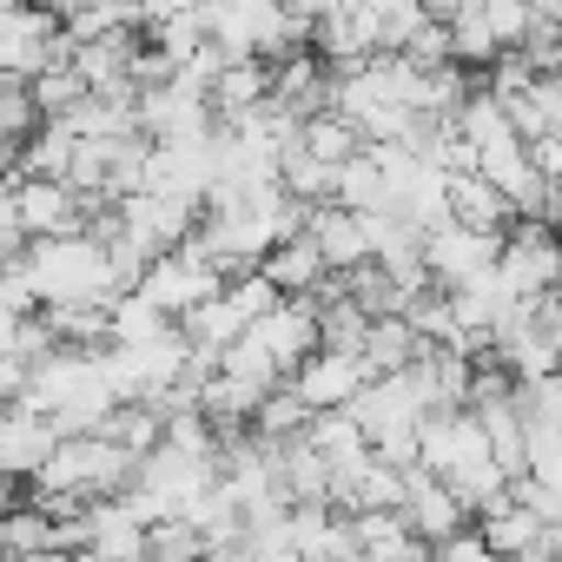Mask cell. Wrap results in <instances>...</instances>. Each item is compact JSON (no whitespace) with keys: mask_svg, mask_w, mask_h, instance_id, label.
Instances as JSON below:
<instances>
[{"mask_svg":"<svg viewBox=\"0 0 562 562\" xmlns=\"http://www.w3.org/2000/svg\"><path fill=\"white\" fill-rule=\"evenodd\" d=\"M100 437L126 443L133 457H153V450L166 443V411H159V404H139V397H133V404H120V411L106 417V430H100Z\"/></svg>","mask_w":562,"mask_h":562,"instance_id":"obj_20","label":"cell"},{"mask_svg":"<svg viewBox=\"0 0 562 562\" xmlns=\"http://www.w3.org/2000/svg\"><path fill=\"white\" fill-rule=\"evenodd\" d=\"M536 218L562 232V179H549V192H542V205H536Z\"/></svg>","mask_w":562,"mask_h":562,"instance_id":"obj_29","label":"cell"},{"mask_svg":"<svg viewBox=\"0 0 562 562\" xmlns=\"http://www.w3.org/2000/svg\"><path fill=\"white\" fill-rule=\"evenodd\" d=\"M292 384L305 391V404L312 411H351L358 397H364V384H371V364L358 358V351H318V358H305L299 371H292Z\"/></svg>","mask_w":562,"mask_h":562,"instance_id":"obj_7","label":"cell"},{"mask_svg":"<svg viewBox=\"0 0 562 562\" xmlns=\"http://www.w3.org/2000/svg\"><path fill=\"white\" fill-rule=\"evenodd\" d=\"M34 100H41V113H47V120H67L74 106H87V100H93V87H87V74L67 60V67H47V74L34 80Z\"/></svg>","mask_w":562,"mask_h":562,"instance_id":"obj_25","label":"cell"},{"mask_svg":"<svg viewBox=\"0 0 562 562\" xmlns=\"http://www.w3.org/2000/svg\"><path fill=\"white\" fill-rule=\"evenodd\" d=\"M424 562H437V549H430V555H424Z\"/></svg>","mask_w":562,"mask_h":562,"instance_id":"obj_31","label":"cell"},{"mask_svg":"<svg viewBox=\"0 0 562 562\" xmlns=\"http://www.w3.org/2000/svg\"><path fill=\"white\" fill-rule=\"evenodd\" d=\"M258 331H265V345L278 351L285 378H292L305 358H318V351H325V318H318V299H278V312H271Z\"/></svg>","mask_w":562,"mask_h":562,"instance_id":"obj_11","label":"cell"},{"mask_svg":"<svg viewBox=\"0 0 562 562\" xmlns=\"http://www.w3.org/2000/svg\"><path fill=\"white\" fill-rule=\"evenodd\" d=\"M271 80H278L271 60H225V74L212 80V113H218V126L258 113V106L271 100Z\"/></svg>","mask_w":562,"mask_h":562,"instance_id":"obj_15","label":"cell"},{"mask_svg":"<svg viewBox=\"0 0 562 562\" xmlns=\"http://www.w3.org/2000/svg\"><path fill=\"white\" fill-rule=\"evenodd\" d=\"M47 126V113H41V100H34V80H0V133H8V153H21L34 133Z\"/></svg>","mask_w":562,"mask_h":562,"instance_id":"obj_22","label":"cell"},{"mask_svg":"<svg viewBox=\"0 0 562 562\" xmlns=\"http://www.w3.org/2000/svg\"><path fill=\"white\" fill-rule=\"evenodd\" d=\"M555 384H562V371H555Z\"/></svg>","mask_w":562,"mask_h":562,"instance_id":"obj_32","label":"cell"},{"mask_svg":"<svg viewBox=\"0 0 562 562\" xmlns=\"http://www.w3.org/2000/svg\"><path fill=\"white\" fill-rule=\"evenodd\" d=\"M305 437L325 450V463H331V470H338V463H358V457H371V437H364V424H358L351 411H318Z\"/></svg>","mask_w":562,"mask_h":562,"instance_id":"obj_21","label":"cell"},{"mask_svg":"<svg viewBox=\"0 0 562 562\" xmlns=\"http://www.w3.org/2000/svg\"><path fill=\"white\" fill-rule=\"evenodd\" d=\"M305 232L318 238V251H325V265L331 271H358V265H371L378 258V238H371V212H351V205H312V218H305Z\"/></svg>","mask_w":562,"mask_h":562,"instance_id":"obj_9","label":"cell"},{"mask_svg":"<svg viewBox=\"0 0 562 562\" xmlns=\"http://www.w3.org/2000/svg\"><path fill=\"white\" fill-rule=\"evenodd\" d=\"M212 549H205V536L186 522V516H172V522H153V562H205Z\"/></svg>","mask_w":562,"mask_h":562,"instance_id":"obj_27","label":"cell"},{"mask_svg":"<svg viewBox=\"0 0 562 562\" xmlns=\"http://www.w3.org/2000/svg\"><path fill=\"white\" fill-rule=\"evenodd\" d=\"M312 417H318V411H312V404H305V391L285 378V384H278V391L258 404L251 430H258L265 443H292V437H305V430H312Z\"/></svg>","mask_w":562,"mask_h":562,"instance_id":"obj_18","label":"cell"},{"mask_svg":"<svg viewBox=\"0 0 562 562\" xmlns=\"http://www.w3.org/2000/svg\"><path fill=\"white\" fill-rule=\"evenodd\" d=\"M503 245H509V232H476L463 218L430 225L424 232V258H430L437 292H463V285H476V278H490L503 265Z\"/></svg>","mask_w":562,"mask_h":562,"instance_id":"obj_3","label":"cell"},{"mask_svg":"<svg viewBox=\"0 0 562 562\" xmlns=\"http://www.w3.org/2000/svg\"><path fill=\"white\" fill-rule=\"evenodd\" d=\"M172 318L146 299V292H126L120 305H113V345H139V338H159Z\"/></svg>","mask_w":562,"mask_h":562,"instance_id":"obj_26","label":"cell"},{"mask_svg":"<svg viewBox=\"0 0 562 562\" xmlns=\"http://www.w3.org/2000/svg\"><path fill=\"white\" fill-rule=\"evenodd\" d=\"M60 424L34 404H8V424H0V463H8V476H34L54 450H60Z\"/></svg>","mask_w":562,"mask_h":562,"instance_id":"obj_10","label":"cell"},{"mask_svg":"<svg viewBox=\"0 0 562 562\" xmlns=\"http://www.w3.org/2000/svg\"><path fill=\"white\" fill-rule=\"evenodd\" d=\"M225 285H232V271H225L218 258H205L199 245H186V251H166V258H159V265L139 278V292H146V299H153V305H159L172 325H179L186 312H199L205 299H218Z\"/></svg>","mask_w":562,"mask_h":562,"instance_id":"obj_5","label":"cell"},{"mask_svg":"<svg viewBox=\"0 0 562 562\" xmlns=\"http://www.w3.org/2000/svg\"><path fill=\"white\" fill-rule=\"evenodd\" d=\"M345 292L371 312V318H397V312H411V292L397 285V278L371 258V265H358V271H345Z\"/></svg>","mask_w":562,"mask_h":562,"instance_id":"obj_23","label":"cell"},{"mask_svg":"<svg viewBox=\"0 0 562 562\" xmlns=\"http://www.w3.org/2000/svg\"><path fill=\"white\" fill-rule=\"evenodd\" d=\"M258 271H265L285 299H318V292H325V278H331V265H325V251H318V238H312V232L285 238V245H278Z\"/></svg>","mask_w":562,"mask_h":562,"instance_id":"obj_14","label":"cell"},{"mask_svg":"<svg viewBox=\"0 0 562 562\" xmlns=\"http://www.w3.org/2000/svg\"><path fill=\"white\" fill-rule=\"evenodd\" d=\"M358 358L371 364V378H397V371H411V364L424 358V331H417L404 312H397V318H378Z\"/></svg>","mask_w":562,"mask_h":562,"instance_id":"obj_16","label":"cell"},{"mask_svg":"<svg viewBox=\"0 0 562 562\" xmlns=\"http://www.w3.org/2000/svg\"><path fill=\"white\" fill-rule=\"evenodd\" d=\"M496 278H503L509 299H549V292H562V232L542 225V218H516Z\"/></svg>","mask_w":562,"mask_h":562,"instance_id":"obj_4","label":"cell"},{"mask_svg":"<svg viewBox=\"0 0 562 562\" xmlns=\"http://www.w3.org/2000/svg\"><path fill=\"white\" fill-rule=\"evenodd\" d=\"M536 14L542 21H562V0H536Z\"/></svg>","mask_w":562,"mask_h":562,"instance_id":"obj_30","label":"cell"},{"mask_svg":"<svg viewBox=\"0 0 562 562\" xmlns=\"http://www.w3.org/2000/svg\"><path fill=\"white\" fill-rule=\"evenodd\" d=\"M437 562H509V555H496V549L483 542V529H476V536L463 529V536H450V542H437Z\"/></svg>","mask_w":562,"mask_h":562,"instance_id":"obj_28","label":"cell"},{"mask_svg":"<svg viewBox=\"0 0 562 562\" xmlns=\"http://www.w3.org/2000/svg\"><path fill=\"white\" fill-rule=\"evenodd\" d=\"M27 271H34L41 305H120V299H126L120 271H113V245L93 238V232L34 238Z\"/></svg>","mask_w":562,"mask_h":562,"instance_id":"obj_1","label":"cell"},{"mask_svg":"<svg viewBox=\"0 0 562 562\" xmlns=\"http://www.w3.org/2000/svg\"><path fill=\"white\" fill-rule=\"evenodd\" d=\"M80 54V41L67 34L60 8H8L0 21V74L14 80H41L47 67H67Z\"/></svg>","mask_w":562,"mask_h":562,"instance_id":"obj_2","label":"cell"},{"mask_svg":"<svg viewBox=\"0 0 562 562\" xmlns=\"http://www.w3.org/2000/svg\"><path fill=\"white\" fill-rule=\"evenodd\" d=\"M404 516H411V529H417L430 549L470 529V503L450 490V476H437V470H424V463L411 470V496H404Z\"/></svg>","mask_w":562,"mask_h":562,"instance_id":"obj_8","label":"cell"},{"mask_svg":"<svg viewBox=\"0 0 562 562\" xmlns=\"http://www.w3.org/2000/svg\"><path fill=\"white\" fill-rule=\"evenodd\" d=\"M305 146H312L318 159H331V166H351L371 139H364L345 113H318V120H305Z\"/></svg>","mask_w":562,"mask_h":562,"instance_id":"obj_24","label":"cell"},{"mask_svg":"<svg viewBox=\"0 0 562 562\" xmlns=\"http://www.w3.org/2000/svg\"><path fill=\"white\" fill-rule=\"evenodd\" d=\"M476 529H483V542H490L496 555H509V562H529V555L555 536V522H542V516L516 496V483H509V496H503L496 509H483V516H476Z\"/></svg>","mask_w":562,"mask_h":562,"instance_id":"obj_12","label":"cell"},{"mask_svg":"<svg viewBox=\"0 0 562 562\" xmlns=\"http://www.w3.org/2000/svg\"><path fill=\"white\" fill-rule=\"evenodd\" d=\"M338 205H351V212H391V179H384L378 146H364V153L338 172Z\"/></svg>","mask_w":562,"mask_h":562,"instance_id":"obj_19","label":"cell"},{"mask_svg":"<svg viewBox=\"0 0 562 562\" xmlns=\"http://www.w3.org/2000/svg\"><path fill=\"white\" fill-rule=\"evenodd\" d=\"M450 218H463V225H476V232H509L522 212L509 205V192H503L483 166H463V172H450Z\"/></svg>","mask_w":562,"mask_h":562,"instance_id":"obj_13","label":"cell"},{"mask_svg":"<svg viewBox=\"0 0 562 562\" xmlns=\"http://www.w3.org/2000/svg\"><path fill=\"white\" fill-rule=\"evenodd\" d=\"M34 238H60V232H87L93 225V199L74 179H8V205Z\"/></svg>","mask_w":562,"mask_h":562,"instance_id":"obj_6","label":"cell"},{"mask_svg":"<svg viewBox=\"0 0 562 562\" xmlns=\"http://www.w3.org/2000/svg\"><path fill=\"white\" fill-rule=\"evenodd\" d=\"M338 172H345V166L318 159L305 139H292L285 153H278V179H285V192L305 199V205H331V199H338Z\"/></svg>","mask_w":562,"mask_h":562,"instance_id":"obj_17","label":"cell"}]
</instances>
